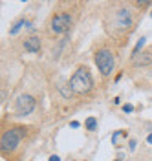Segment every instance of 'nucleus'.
<instances>
[{
    "label": "nucleus",
    "instance_id": "nucleus-1",
    "mask_svg": "<svg viewBox=\"0 0 152 161\" xmlns=\"http://www.w3.org/2000/svg\"><path fill=\"white\" fill-rule=\"evenodd\" d=\"M106 30L112 35H121L134 30V11L125 4L114 6V9L106 15Z\"/></svg>",
    "mask_w": 152,
    "mask_h": 161
},
{
    "label": "nucleus",
    "instance_id": "nucleus-2",
    "mask_svg": "<svg viewBox=\"0 0 152 161\" xmlns=\"http://www.w3.org/2000/svg\"><path fill=\"white\" fill-rule=\"evenodd\" d=\"M28 128L26 126H11L8 130L2 132V137H0V150L2 154H11L19 148V145L22 143V139L26 137Z\"/></svg>",
    "mask_w": 152,
    "mask_h": 161
},
{
    "label": "nucleus",
    "instance_id": "nucleus-3",
    "mask_svg": "<svg viewBox=\"0 0 152 161\" xmlns=\"http://www.w3.org/2000/svg\"><path fill=\"white\" fill-rule=\"evenodd\" d=\"M70 86L71 90L79 95H86L93 90V77H92L90 70L86 66H79L77 70L73 71V75L70 77Z\"/></svg>",
    "mask_w": 152,
    "mask_h": 161
},
{
    "label": "nucleus",
    "instance_id": "nucleus-4",
    "mask_svg": "<svg viewBox=\"0 0 152 161\" xmlns=\"http://www.w3.org/2000/svg\"><path fill=\"white\" fill-rule=\"evenodd\" d=\"M93 60H95V66L101 71L103 77H110V73L115 68V57H114L112 50H108V48L97 50L93 53Z\"/></svg>",
    "mask_w": 152,
    "mask_h": 161
},
{
    "label": "nucleus",
    "instance_id": "nucleus-5",
    "mask_svg": "<svg viewBox=\"0 0 152 161\" xmlns=\"http://www.w3.org/2000/svg\"><path fill=\"white\" fill-rule=\"evenodd\" d=\"M73 26V17L68 11H57L50 20V30L53 35H68Z\"/></svg>",
    "mask_w": 152,
    "mask_h": 161
},
{
    "label": "nucleus",
    "instance_id": "nucleus-6",
    "mask_svg": "<svg viewBox=\"0 0 152 161\" xmlns=\"http://www.w3.org/2000/svg\"><path fill=\"white\" fill-rule=\"evenodd\" d=\"M37 108V99L30 95V93H22L15 99V104H13V112L17 117H28L31 115Z\"/></svg>",
    "mask_w": 152,
    "mask_h": 161
},
{
    "label": "nucleus",
    "instance_id": "nucleus-7",
    "mask_svg": "<svg viewBox=\"0 0 152 161\" xmlns=\"http://www.w3.org/2000/svg\"><path fill=\"white\" fill-rule=\"evenodd\" d=\"M41 46H42V40L37 35H31V37H28V39L24 40V50L28 51V53H39Z\"/></svg>",
    "mask_w": 152,
    "mask_h": 161
},
{
    "label": "nucleus",
    "instance_id": "nucleus-8",
    "mask_svg": "<svg viewBox=\"0 0 152 161\" xmlns=\"http://www.w3.org/2000/svg\"><path fill=\"white\" fill-rule=\"evenodd\" d=\"M150 62H152V53H150V51H147V53H139V55L132 57V64H134V66H138V68L149 66Z\"/></svg>",
    "mask_w": 152,
    "mask_h": 161
},
{
    "label": "nucleus",
    "instance_id": "nucleus-9",
    "mask_svg": "<svg viewBox=\"0 0 152 161\" xmlns=\"http://www.w3.org/2000/svg\"><path fill=\"white\" fill-rule=\"evenodd\" d=\"M22 28H30V30H35V28H31V22L30 20H26V19H19L13 26H11V30H9V35H17L19 31L22 30Z\"/></svg>",
    "mask_w": 152,
    "mask_h": 161
},
{
    "label": "nucleus",
    "instance_id": "nucleus-10",
    "mask_svg": "<svg viewBox=\"0 0 152 161\" xmlns=\"http://www.w3.org/2000/svg\"><path fill=\"white\" fill-rule=\"evenodd\" d=\"M145 44H147V37H139L138 42H136V46H134V50H132V57H136V55H139L141 50L145 48Z\"/></svg>",
    "mask_w": 152,
    "mask_h": 161
},
{
    "label": "nucleus",
    "instance_id": "nucleus-11",
    "mask_svg": "<svg viewBox=\"0 0 152 161\" xmlns=\"http://www.w3.org/2000/svg\"><path fill=\"white\" fill-rule=\"evenodd\" d=\"M123 137H127V132L125 130H115L114 132V134H112V143H114V147H119V145H121L119 141H121Z\"/></svg>",
    "mask_w": 152,
    "mask_h": 161
},
{
    "label": "nucleus",
    "instance_id": "nucleus-12",
    "mask_svg": "<svg viewBox=\"0 0 152 161\" xmlns=\"http://www.w3.org/2000/svg\"><path fill=\"white\" fill-rule=\"evenodd\" d=\"M84 128L88 132H95L97 130V119L95 117H88V119L84 121Z\"/></svg>",
    "mask_w": 152,
    "mask_h": 161
},
{
    "label": "nucleus",
    "instance_id": "nucleus-13",
    "mask_svg": "<svg viewBox=\"0 0 152 161\" xmlns=\"http://www.w3.org/2000/svg\"><path fill=\"white\" fill-rule=\"evenodd\" d=\"M150 4L152 2H149V0H147V2H134V6H138V8H149Z\"/></svg>",
    "mask_w": 152,
    "mask_h": 161
},
{
    "label": "nucleus",
    "instance_id": "nucleus-14",
    "mask_svg": "<svg viewBox=\"0 0 152 161\" xmlns=\"http://www.w3.org/2000/svg\"><path fill=\"white\" fill-rule=\"evenodd\" d=\"M123 112H125V114H132V112H134V106H132V104H125V106H123Z\"/></svg>",
    "mask_w": 152,
    "mask_h": 161
},
{
    "label": "nucleus",
    "instance_id": "nucleus-15",
    "mask_svg": "<svg viewBox=\"0 0 152 161\" xmlns=\"http://www.w3.org/2000/svg\"><path fill=\"white\" fill-rule=\"evenodd\" d=\"M70 126H71V128H79V126H81V123H79V121H71Z\"/></svg>",
    "mask_w": 152,
    "mask_h": 161
},
{
    "label": "nucleus",
    "instance_id": "nucleus-16",
    "mask_svg": "<svg viewBox=\"0 0 152 161\" xmlns=\"http://www.w3.org/2000/svg\"><path fill=\"white\" fill-rule=\"evenodd\" d=\"M128 148H130V150H134V148H136V139L128 141Z\"/></svg>",
    "mask_w": 152,
    "mask_h": 161
},
{
    "label": "nucleus",
    "instance_id": "nucleus-17",
    "mask_svg": "<svg viewBox=\"0 0 152 161\" xmlns=\"http://www.w3.org/2000/svg\"><path fill=\"white\" fill-rule=\"evenodd\" d=\"M48 161H62V159L57 156V154H53V156H50V159H48Z\"/></svg>",
    "mask_w": 152,
    "mask_h": 161
},
{
    "label": "nucleus",
    "instance_id": "nucleus-18",
    "mask_svg": "<svg viewBox=\"0 0 152 161\" xmlns=\"http://www.w3.org/2000/svg\"><path fill=\"white\" fill-rule=\"evenodd\" d=\"M147 143H149V145H152V134H149V136H147Z\"/></svg>",
    "mask_w": 152,
    "mask_h": 161
},
{
    "label": "nucleus",
    "instance_id": "nucleus-19",
    "mask_svg": "<svg viewBox=\"0 0 152 161\" xmlns=\"http://www.w3.org/2000/svg\"><path fill=\"white\" fill-rule=\"evenodd\" d=\"M114 161H123V158H121V156H119V158H117V159H114Z\"/></svg>",
    "mask_w": 152,
    "mask_h": 161
},
{
    "label": "nucleus",
    "instance_id": "nucleus-20",
    "mask_svg": "<svg viewBox=\"0 0 152 161\" xmlns=\"http://www.w3.org/2000/svg\"><path fill=\"white\" fill-rule=\"evenodd\" d=\"M150 19H152V11H150Z\"/></svg>",
    "mask_w": 152,
    "mask_h": 161
}]
</instances>
